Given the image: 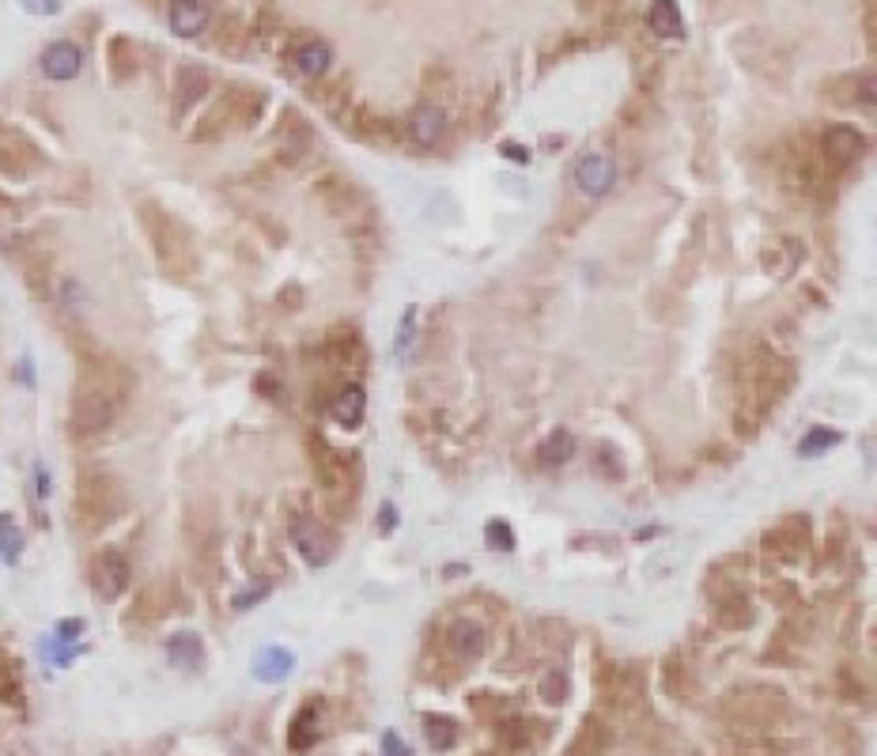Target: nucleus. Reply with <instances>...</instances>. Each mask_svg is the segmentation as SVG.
Segmentation results:
<instances>
[{"instance_id": "412c9836", "label": "nucleus", "mask_w": 877, "mask_h": 756, "mask_svg": "<svg viewBox=\"0 0 877 756\" xmlns=\"http://www.w3.org/2000/svg\"><path fill=\"white\" fill-rule=\"evenodd\" d=\"M575 454V439H571L568 431H552L549 439L541 443V450H537V458H541V465H564Z\"/></svg>"}, {"instance_id": "c85d7f7f", "label": "nucleus", "mask_w": 877, "mask_h": 756, "mask_svg": "<svg viewBox=\"0 0 877 756\" xmlns=\"http://www.w3.org/2000/svg\"><path fill=\"white\" fill-rule=\"evenodd\" d=\"M382 749H386V756H413L405 745H401V738H397V734H386V738H382Z\"/></svg>"}, {"instance_id": "423d86ee", "label": "nucleus", "mask_w": 877, "mask_h": 756, "mask_svg": "<svg viewBox=\"0 0 877 756\" xmlns=\"http://www.w3.org/2000/svg\"><path fill=\"white\" fill-rule=\"evenodd\" d=\"M84 69V53L76 42H50L46 50H42V72H46V80H57V84H65V80H76Z\"/></svg>"}, {"instance_id": "0eeeda50", "label": "nucleus", "mask_w": 877, "mask_h": 756, "mask_svg": "<svg viewBox=\"0 0 877 756\" xmlns=\"http://www.w3.org/2000/svg\"><path fill=\"white\" fill-rule=\"evenodd\" d=\"M208 95V69L205 65H182L174 76V114H190L193 106Z\"/></svg>"}, {"instance_id": "bb28decb", "label": "nucleus", "mask_w": 877, "mask_h": 756, "mask_svg": "<svg viewBox=\"0 0 877 756\" xmlns=\"http://www.w3.org/2000/svg\"><path fill=\"white\" fill-rule=\"evenodd\" d=\"M220 46L231 53H239L242 50V27H239V19H227L224 23V31H220Z\"/></svg>"}, {"instance_id": "a878e982", "label": "nucleus", "mask_w": 877, "mask_h": 756, "mask_svg": "<svg viewBox=\"0 0 877 756\" xmlns=\"http://www.w3.org/2000/svg\"><path fill=\"white\" fill-rule=\"evenodd\" d=\"M541 696H545L549 704H560V700L568 696V681H564L560 673H549V677H545V688H541Z\"/></svg>"}, {"instance_id": "cd10ccee", "label": "nucleus", "mask_w": 877, "mask_h": 756, "mask_svg": "<svg viewBox=\"0 0 877 756\" xmlns=\"http://www.w3.org/2000/svg\"><path fill=\"white\" fill-rule=\"evenodd\" d=\"M413 326H416V310L409 307L405 310V318H401V333H397V356H405V341L413 337Z\"/></svg>"}, {"instance_id": "f3484780", "label": "nucleus", "mask_w": 877, "mask_h": 756, "mask_svg": "<svg viewBox=\"0 0 877 756\" xmlns=\"http://www.w3.org/2000/svg\"><path fill=\"white\" fill-rule=\"evenodd\" d=\"M295 65H299L303 76H314V80H318V76H326L329 65H333V50H329L326 42H318V38H314V42H303V46L295 50Z\"/></svg>"}, {"instance_id": "393cba45", "label": "nucleus", "mask_w": 877, "mask_h": 756, "mask_svg": "<svg viewBox=\"0 0 877 756\" xmlns=\"http://www.w3.org/2000/svg\"><path fill=\"white\" fill-rule=\"evenodd\" d=\"M488 545L492 549H515V537H511V526L507 522H488Z\"/></svg>"}, {"instance_id": "39448f33", "label": "nucleus", "mask_w": 877, "mask_h": 756, "mask_svg": "<svg viewBox=\"0 0 877 756\" xmlns=\"http://www.w3.org/2000/svg\"><path fill=\"white\" fill-rule=\"evenodd\" d=\"M613 182H617V167H613V159H609V155L590 152V155H583V159L575 163V186H579V193H583V197H590V201L605 197V193L613 189Z\"/></svg>"}, {"instance_id": "5701e85b", "label": "nucleus", "mask_w": 877, "mask_h": 756, "mask_svg": "<svg viewBox=\"0 0 877 756\" xmlns=\"http://www.w3.org/2000/svg\"><path fill=\"white\" fill-rule=\"evenodd\" d=\"M605 749V730L598 722H586L583 734L575 738V745L568 749V756H602Z\"/></svg>"}, {"instance_id": "7c9ffc66", "label": "nucleus", "mask_w": 877, "mask_h": 756, "mask_svg": "<svg viewBox=\"0 0 877 756\" xmlns=\"http://www.w3.org/2000/svg\"><path fill=\"white\" fill-rule=\"evenodd\" d=\"M80 628H84L80 620H61V628H57V636H61V639H72V636H80Z\"/></svg>"}, {"instance_id": "ddd939ff", "label": "nucleus", "mask_w": 877, "mask_h": 756, "mask_svg": "<svg viewBox=\"0 0 877 756\" xmlns=\"http://www.w3.org/2000/svg\"><path fill=\"white\" fill-rule=\"evenodd\" d=\"M484 647H488L484 624H477V620H458V624H450V651L458 654V658H481Z\"/></svg>"}, {"instance_id": "a211bd4d", "label": "nucleus", "mask_w": 877, "mask_h": 756, "mask_svg": "<svg viewBox=\"0 0 877 756\" xmlns=\"http://www.w3.org/2000/svg\"><path fill=\"white\" fill-rule=\"evenodd\" d=\"M167 654H171L174 666H182V670H197L201 658H205V647H201V639L193 636V632H178V636L167 639Z\"/></svg>"}, {"instance_id": "6ab92c4d", "label": "nucleus", "mask_w": 877, "mask_h": 756, "mask_svg": "<svg viewBox=\"0 0 877 756\" xmlns=\"http://www.w3.org/2000/svg\"><path fill=\"white\" fill-rule=\"evenodd\" d=\"M295 666L292 651H284V647H265V651L254 658V673H258L261 681H280V677H288Z\"/></svg>"}, {"instance_id": "f8f14e48", "label": "nucleus", "mask_w": 877, "mask_h": 756, "mask_svg": "<svg viewBox=\"0 0 877 756\" xmlns=\"http://www.w3.org/2000/svg\"><path fill=\"white\" fill-rule=\"evenodd\" d=\"M647 27H651V35L666 38H685V19H681V8H677V0H651V8H647Z\"/></svg>"}, {"instance_id": "dca6fc26", "label": "nucleus", "mask_w": 877, "mask_h": 756, "mask_svg": "<svg viewBox=\"0 0 877 756\" xmlns=\"http://www.w3.org/2000/svg\"><path fill=\"white\" fill-rule=\"evenodd\" d=\"M318 722H322V707L307 704L299 715H295L292 730H288V745H292V749H299V753H303V749H310V745L318 741Z\"/></svg>"}, {"instance_id": "4468645a", "label": "nucleus", "mask_w": 877, "mask_h": 756, "mask_svg": "<svg viewBox=\"0 0 877 756\" xmlns=\"http://www.w3.org/2000/svg\"><path fill=\"white\" fill-rule=\"evenodd\" d=\"M367 413V394H363V386H344L337 401H333V420L341 424V428H356Z\"/></svg>"}, {"instance_id": "2eb2a0df", "label": "nucleus", "mask_w": 877, "mask_h": 756, "mask_svg": "<svg viewBox=\"0 0 877 756\" xmlns=\"http://www.w3.org/2000/svg\"><path fill=\"white\" fill-rule=\"evenodd\" d=\"M447 129V114L439 106H420L413 118H409V133H413L420 144H435Z\"/></svg>"}, {"instance_id": "f03ea898", "label": "nucleus", "mask_w": 877, "mask_h": 756, "mask_svg": "<svg viewBox=\"0 0 877 756\" xmlns=\"http://www.w3.org/2000/svg\"><path fill=\"white\" fill-rule=\"evenodd\" d=\"M140 220H144V227H148V239H152L155 258L163 261V269H167V273H174V276L193 273L197 254H193L190 231L178 224L171 212H163L159 205L140 208Z\"/></svg>"}, {"instance_id": "6e6552de", "label": "nucleus", "mask_w": 877, "mask_h": 756, "mask_svg": "<svg viewBox=\"0 0 877 756\" xmlns=\"http://www.w3.org/2000/svg\"><path fill=\"white\" fill-rule=\"evenodd\" d=\"M167 23L178 38H197L208 31L212 23V12H208L205 0H171V12H167Z\"/></svg>"}, {"instance_id": "aec40b11", "label": "nucleus", "mask_w": 877, "mask_h": 756, "mask_svg": "<svg viewBox=\"0 0 877 756\" xmlns=\"http://www.w3.org/2000/svg\"><path fill=\"white\" fill-rule=\"evenodd\" d=\"M106 53H110V69H114L118 80H129V76L137 72V46H133L125 35L110 38V50Z\"/></svg>"}, {"instance_id": "7ed1b4c3", "label": "nucleus", "mask_w": 877, "mask_h": 756, "mask_svg": "<svg viewBox=\"0 0 877 756\" xmlns=\"http://www.w3.org/2000/svg\"><path fill=\"white\" fill-rule=\"evenodd\" d=\"M121 503H125L121 484L103 469H87L76 484V522L84 530H103L106 522H114Z\"/></svg>"}, {"instance_id": "1a4fd4ad", "label": "nucleus", "mask_w": 877, "mask_h": 756, "mask_svg": "<svg viewBox=\"0 0 877 756\" xmlns=\"http://www.w3.org/2000/svg\"><path fill=\"white\" fill-rule=\"evenodd\" d=\"M292 541H295V549H299V556L307 560V564L314 567H322L333 560V552H337V541L329 537L322 526H314V522H299L292 533Z\"/></svg>"}, {"instance_id": "f257e3e1", "label": "nucleus", "mask_w": 877, "mask_h": 756, "mask_svg": "<svg viewBox=\"0 0 877 756\" xmlns=\"http://www.w3.org/2000/svg\"><path fill=\"white\" fill-rule=\"evenodd\" d=\"M129 397V371L114 360H95L80 371L76 394H72L69 428L76 439H95L114 428L121 405Z\"/></svg>"}, {"instance_id": "20e7f679", "label": "nucleus", "mask_w": 877, "mask_h": 756, "mask_svg": "<svg viewBox=\"0 0 877 756\" xmlns=\"http://www.w3.org/2000/svg\"><path fill=\"white\" fill-rule=\"evenodd\" d=\"M87 579H91V590H95L103 602H118L121 594L129 590V579H133L129 556L118 549H103L99 556H91Z\"/></svg>"}, {"instance_id": "9b49d317", "label": "nucleus", "mask_w": 877, "mask_h": 756, "mask_svg": "<svg viewBox=\"0 0 877 756\" xmlns=\"http://www.w3.org/2000/svg\"><path fill=\"white\" fill-rule=\"evenodd\" d=\"M31 163H35V148L27 144V137H19L16 129H8V125H0V171L27 174Z\"/></svg>"}, {"instance_id": "c756f323", "label": "nucleus", "mask_w": 877, "mask_h": 756, "mask_svg": "<svg viewBox=\"0 0 877 756\" xmlns=\"http://www.w3.org/2000/svg\"><path fill=\"white\" fill-rule=\"evenodd\" d=\"M23 4H27V12H38V16L57 12V0H23Z\"/></svg>"}, {"instance_id": "b1692460", "label": "nucleus", "mask_w": 877, "mask_h": 756, "mask_svg": "<svg viewBox=\"0 0 877 756\" xmlns=\"http://www.w3.org/2000/svg\"><path fill=\"white\" fill-rule=\"evenodd\" d=\"M836 439H840V435H836V431H828V428H813L806 435V439H802V447H798V454H802V458H817V454H825L828 447H836Z\"/></svg>"}, {"instance_id": "9d476101", "label": "nucleus", "mask_w": 877, "mask_h": 756, "mask_svg": "<svg viewBox=\"0 0 877 756\" xmlns=\"http://www.w3.org/2000/svg\"><path fill=\"white\" fill-rule=\"evenodd\" d=\"M825 152L832 167H851L862 155V133L851 125H832L825 133Z\"/></svg>"}, {"instance_id": "4be33fe9", "label": "nucleus", "mask_w": 877, "mask_h": 756, "mask_svg": "<svg viewBox=\"0 0 877 756\" xmlns=\"http://www.w3.org/2000/svg\"><path fill=\"white\" fill-rule=\"evenodd\" d=\"M424 734L435 749H454L458 745V722L447 719V715H428L424 719Z\"/></svg>"}]
</instances>
